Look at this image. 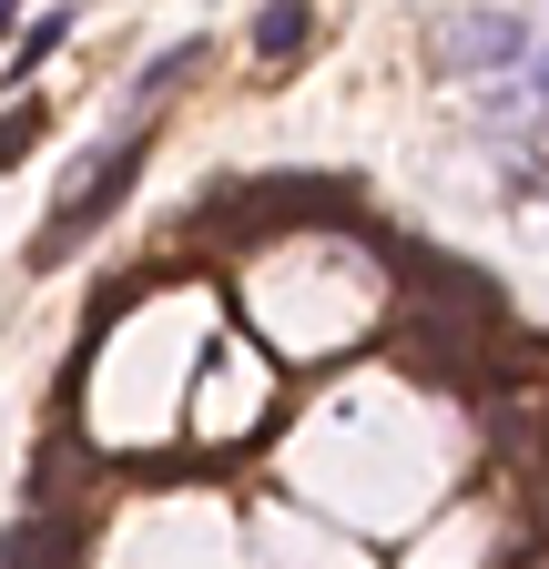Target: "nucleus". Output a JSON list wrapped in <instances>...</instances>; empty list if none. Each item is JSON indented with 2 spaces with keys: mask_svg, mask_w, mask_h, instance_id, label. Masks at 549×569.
<instances>
[{
  "mask_svg": "<svg viewBox=\"0 0 549 569\" xmlns=\"http://www.w3.org/2000/svg\"><path fill=\"white\" fill-rule=\"evenodd\" d=\"M132 183H143V122H122V132L102 142V153H92V173H82V193H72V203H61V213H51V224H41V234H31V264L51 274L61 254H82V244H92V234L112 224V213H122V193H132Z\"/></svg>",
  "mask_w": 549,
  "mask_h": 569,
  "instance_id": "obj_1",
  "label": "nucleus"
},
{
  "mask_svg": "<svg viewBox=\"0 0 549 569\" xmlns=\"http://www.w3.org/2000/svg\"><path fill=\"white\" fill-rule=\"evenodd\" d=\"M529 41H539V21H519V11H448L438 21V51L458 71H499V82L529 61Z\"/></svg>",
  "mask_w": 549,
  "mask_h": 569,
  "instance_id": "obj_2",
  "label": "nucleus"
},
{
  "mask_svg": "<svg viewBox=\"0 0 549 569\" xmlns=\"http://www.w3.org/2000/svg\"><path fill=\"white\" fill-rule=\"evenodd\" d=\"M478 112H489V122H509V112H529V122H549V31L529 41V61L509 71V82H489V92H478Z\"/></svg>",
  "mask_w": 549,
  "mask_h": 569,
  "instance_id": "obj_3",
  "label": "nucleus"
},
{
  "mask_svg": "<svg viewBox=\"0 0 549 569\" xmlns=\"http://www.w3.org/2000/svg\"><path fill=\"white\" fill-rule=\"evenodd\" d=\"M316 41V11L306 0H274V11H254V61H296Z\"/></svg>",
  "mask_w": 549,
  "mask_h": 569,
  "instance_id": "obj_4",
  "label": "nucleus"
},
{
  "mask_svg": "<svg viewBox=\"0 0 549 569\" xmlns=\"http://www.w3.org/2000/svg\"><path fill=\"white\" fill-rule=\"evenodd\" d=\"M0 569H61V539H51V519L0 529Z\"/></svg>",
  "mask_w": 549,
  "mask_h": 569,
  "instance_id": "obj_5",
  "label": "nucleus"
},
{
  "mask_svg": "<svg viewBox=\"0 0 549 569\" xmlns=\"http://www.w3.org/2000/svg\"><path fill=\"white\" fill-rule=\"evenodd\" d=\"M61 41H72V11H41V21H21V41H11V61L31 71V61H51Z\"/></svg>",
  "mask_w": 549,
  "mask_h": 569,
  "instance_id": "obj_6",
  "label": "nucleus"
},
{
  "mask_svg": "<svg viewBox=\"0 0 549 569\" xmlns=\"http://www.w3.org/2000/svg\"><path fill=\"white\" fill-rule=\"evenodd\" d=\"M31 142H41V102H21L11 122H0V163H21V153H31Z\"/></svg>",
  "mask_w": 549,
  "mask_h": 569,
  "instance_id": "obj_7",
  "label": "nucleus"
},
{
  "mask_svg": "<svg viewBox=\"0 0 549 569\" xmlns=\"http://www.w3.org/2000/svg\"><path fill=\"white\" fill-rule=\"evenodd\" d=\"M21 41V11H11V0H0V51H11Z\"/></svg>",
  "mask_w": 549,
  "mask_h": 569,
  "instance_id": "obj_8",
  "label": "nucleus"
}]
</instances>
